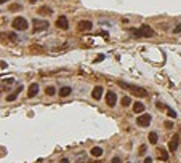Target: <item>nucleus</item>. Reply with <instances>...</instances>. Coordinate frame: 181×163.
I'll use <instances>...</instances> for the list:
<instances>
[{"mask_svg":"<svg viewBox=\"0 0 181 163\" xmlns=\"http://www.w3.org/2000/svg\"><path fill=\"white\" fill-rule=\"evenodd\" d=\"M128 163H130V161H128Z\"/></svg>","mask_w":181,"mask_h":163,"instance_id":"32","label":"nucleus"},{"mask_svg":"<svg viewBox=\"0 0 181 163\" xmlns=\"http://www.w3.org/2000/svg\"><path fill=\"white\" fill-rule=\"evenodd\" d=\"M37 94H39V85L32 83L29 86V90H27V96H29V98H34V96H37Z\"/></svg>","mask_w":181,"mask_h":163,"instance_id":"10","label":"nucleus"},{"mask_svg":"<svg viewBox=\"0 0 181 163\" xmlns=\"http://www.w3.org/2000/svg\"><path fill=\"white\" fill-rule=\"evenodd\" d=\"M61 163H69V160L68 158H63V160H61Z\"/></svg>","mask_w":181,"mask_h":163,"instance_id":"30","label":"nucleus"},{"mask_svg":"<svg viewBox=\"0 0 181 163\" xmlns=\"http://www.w3.org/2000/svg\"><path fill=\"white\" fill-rule=\"evenodd\" d=\"M56 27L58 29H63V30H68L69 29V21L66 16H59L56 19Z\"/></svg>","mask_w":181,"mask_h":163,"instance_id":"6","label":"nucleus"},{"mask_svg":"<svg viewBox=\"0 0 181 163\" xmlns=\"http://www.w3.org/2000/svg\"><path fill=\"white\" fill-rule=\"evenodd\" d=\"M90 154H91L93 157H101V155H103V149L96 146V147H93V149L90 150Z\"/></svg>","mask_w":181,"mask_h":163,"instance_id":"15","label":"nucleus"},{"mask_svg":"<svg viewBox=\"0 0 181 163\" xmlns=\"http://www.w3.org/2000/svg\"><path fill=\"white\" fill-rule=\"evenodd\" d=\"M5 2H8V0H0V3H2V5H3Z\"/></svg>","mask_w":181,"mask_h":163,"instance_id":"31","label":"nucleus"},{"mask_svg":"<svg viewBox=\"0 0 181 163\" xmlns=\"http://www.w3.org/2000/svg\"><path fill=\"white\" fill-rule=\"evenodd\" d=\"M91 27H93L91 21H80L79 26H77V29H79L80 32H88V30H91Z\"/></svg>","mask_w":181,"mask_h":163,"instance_id":"8","label":"nucleus"},{"mask_svg":"<svg viewBox=\"0 0 181 163\" xmlns=\"http://www.w3.org/2000/svg\"><path fill=\"white\" fill-rule=\"evenodd\" d=\"M45 93L48 94V96H53L56 93V90H55V86H46L45 88Z\"/></svg>","mask_w":181,"mask_h":163,"instance_id":"20","label":"nucleus"},{"mask_svg":"<svg viewBox=\"0 0 181 163\" xmlns=\"http://www.w3.org/2000/svg\"><path fill=\"white\" fill-rule=\"evenodd\" d=\"M167 114H168V117H172V118L176 117V112H175L173 109H168V107H167Z\"/></svg>","mask_w":181,"mask_h":163,"instance_id":"21","label":"nucleus"},{"mask_svg":"<svg viewBox=\"0 0 181 163\" xmlns=\"http://www.w3.org/2000/svg\"><path fill=\"white\" fill-rule=\"evenodd\" d=\"M132 34L135 35V37H144V38L154 37V35H156L152 27H149V26H141L139 29H132Z\"/></svg>","mask_w":181,"mask_h":163,"instance_id":"2","label":"nucleus"},{"mask_svg":"<svg viewBox=\"0 0 181 163\" xmlns=\"http://www.w3.org/2000/svg\"><path fill=\"white\" fill-rule=\"evenodd\" d=\"M21 90H23V86L19 85V88H18L16 91H13V93L10 94V96H7V101H8V103H13V101H16V98H18V94L21 93Z\"/></svg>","mask_w":181,"mask_h":163,"instance_id":"12","label":"nucleus"},{"mask_svg":"<svg viewBox=\"0 0 181 163\" xmlns=\"http://www.w3.org/2000/svg\"><path fill=\"white\" fill-rule=\"evenodd\" d=\"M151 120H152V117L149 114H143V115H139L136 118V125L141 126V128H146L148 125H151Z\"/></svg>","mask_w":181,"mask_h":163,"instance_id":"5","label":"nucleus"},{"mask_svg":"<svg viewBox=\"0 0 181 163\" xmlns=\"http://www.w3.org/2000/svg\"><path fill=\"white\" fill-rule=\"evenodd\" d=\"M117 103V94L114 93V91H109V93L106 94V104L109 106V107H114Z\"/></svg>","mask_w":181,"mask_h":163,"instance_id":"7","label":"nucleus"},{"mask_svg":"<svg viewBox=\"0 0 181 163\" xmlns=\"http://www.w3.org/2000/svg\"><path fill=\"white\" fill-rule=\"evenodd\" d=\"M111 163H120V158H119V157H114Z\"/></svg>","mask_w":181,"mask_h":163,"instance_id":"27","label":"nucleus"},{"mask_svg":"<svg viewBox=\"0 0 181 163\" xmlns=\"http://www.w3.org/2000/svg\"><path fill=\"white\" fill-rule=\"evenodd\" d=\"M144 152H146V146H141V147H139V154H144Z\"/></svg>","mask_w":181,"mask_h":163,"instance_id":"24","label":"nucleus"},{"mask_svg":"<svg viewBox=\"0 0 181 163\" xmlns=\"http://www.w3.org/2000/svg\"><path fill=\"white\" fill-rule=\"evenodd\" d=\"M117 85L123 90H128L130 93L139 96V98H146L148 96V91L143 88V86H136V85H132V83H127V82H117Z\"/></svg>","mask_w":181,"mask_h":163,"instance_id":"1","label":"nucleus"},{"mask_svg":"<svg viewBox=\"0 0 181 163\" xmlns=\"http://www.w3.org/2000/svg\"><path fill=\"white\" fill-rule=\"evenodd\" d=\"M179 32H181V24H178V26L173 29V34H179Z\"/></svg>","mask_w":181,"mask_h":163,"instance_id":"23","label":"nucleus"},{"mask_svg":"<svg viewBox=\"0 0 181 163\" xmlns=\"http://www.w3.org/2000/svg\"><path fill=\"white\" fill-rule=\"evenodd\" d=\"M157 139H159V134L156 133V131L149 133V142H151V144H157Z\"/></svg>","mask_w":181,"mask_h":163,"instance_id":"16","label":"nucleus"},{"mask_svg":"<svg viewBox=\"0 0 181 163\" xmlns=\"http://www.w3.org/2000/svg\"><path fill=\"white\" fill-rule=\"evenodd\" d=\"M11 26H13L14 30H27L29 29V23H27V19H26V18L18 16V18L13 19Z\"/></svg>","mask_w":181,"mask_h":163,"instance_id":"3","label":"nucleus"},{"mask_svg":"<svg viewBox=\"0 0 181 163\" xmlns=\"http://www.w3.org/2000/svg\"><path fill=\"white\" fill-rule=\"evenodd\" d=\"M159 157H160V160L167 161V160H168V154H167V150H164V149H159Z\"/></svg>","mask_w":181,"mask_h":163,"instance_id":"17","label":"nucleus"},{"mask_svg":"<svg viewBox=\"0 0 181 163\" xmlns=\"http://www.w3.org/2000/svg\"><path fill=\"white\" fill-rule=\"evenodd\" d=\"M144 104L143 103H135V106H133V110H135V114H141V112H144Z\"/></svg>","mask_w":181,"mask_h":163,"instance_id":"14","label":"nucleus"},{"mask_svg":"<svg viewBox=\"0 0 181 163\" xmlns=\"http://www.w3.org/2000/svg\"><path fill=\"white\" fill-rule=\"evenodd\" d=\"M156 106H157V109H159V110H160V109H162V110H167V106H165V104H162L160 101H157V103H156Z\"/></svg>","mask_w":181,"mask_h":163,"instance_id":"22","label":"nucleus"},{"mask_svg":"<svg viewBox=\"0 0 181 163\" xmlns=\"http://www.w3.org/2000/svg\"><path fill=\"white\" fill-rule=\"evenodd\" d=\"M178 144H179V134H176V136H175L172 141H170V144H168V149L172 150V152H175V150L178 149Z\"/></svg>","mask_w":181,"mask_h":163,"instance_id":"11","label":"nucleus"},{"mask_svg":"<svg viewBox=\"0 0 181 163\" xmlns=\"http://www.w3.org/2000/svg\"><path fill=\"white\" fill-rule=\"evenodd\" d=\"M3 82H5V83H8V85H11V83H13L14 80H13V78H5Z\"/></svg>","mask_w":181,"mask_h":163,"instance_id":"25","label":"nucleus"},{"mask_svg":"<svg viewBox=\"0 0 181 163\" xmlns=\"http://www.w3.org/2000/svg\"><path fill=\"white\" fill-rule=\"evenodd\" d=\"M72 93V90H71V86H63V88H61L59 90V96H61V98H66V96H69Z\"/></svg>","mask_w":181,"mask_h":163,"instance_id":"13","label":"nucleus"},{"mask_svg":"<svg viewBox=\"0 0 181 163\" xmlns=\"http://www.w3.org/2000/svg\"><path fill=\"white\" fill-rule=\"evenodd\" d=\"M39 13H40V14H51V8L42 7V8H39Z\"/></svg>","mask_w":181,"mask_h":163,"instance_id":"19","label":"nucleus"},{"mask_svg":"<svg viewBox=\"0 0 181 163\" xmlns=\"http://www.w3.org/2000/svg\"><path fill=\"white\" fill-rule=\"evenodd\" d=\"M32 27H34V32H42V30L48 29V21H45V19H34Z\"/></svg>","mask_w":181,"mask_h":163,"instance_id":"4","label":"nucleus"},{"mask_svg":"<svg viewBox=\"0 0 181 163\" xmlns=\"http://www.w3.org/2000/svg\"><path fill=\"white\" fill-rule=\"evenodd\" d=\"M103 91H104V90H103V86H100V85H98V86H95V88H93V91H91V98L93 99H101V96H103Z\"/></svg>","mask_w":181,"mask_h":163,"instance_id":"9","label":"nucleus"},{"mask_svg":"<svg viewBox=\"0 0 181 163\" xmlns=\"http://www.w3.org/2000/svg\"><path fill=\"white\" fill-rule=\"evenodd\" d=\"M143 163H152V158L151 157H146V158H144V161Z\"/></svg>","mask_w":181,"mask_h":163,"instance_id":"26","label":"nucleus"},{"mask_svg":"<svg viewBox=\"0 0 181 163\" xmlns=\"http://www.w3.org/2000/svg\"><path fill=\"white\" fill-rule=\"evenodd\" d=\"M130 104H132V98H130V96H123V98H122V106H123V107H128Z\"/></svg>","mask_w":181,"mask_h":163,"instance_id":"18","label":"nucleus"},{"mask_svg":"<svg viewBox=\"0 0 181 163\" xmlns=\"http://www.w3.org/2000/svg\"><path fill=\"white\" fill-rule=\"evenodd\" d=\"M103 59H104V54H100V58L95 59V63H100V61H103Z\"/></svg>","mask_w":181,"mask_h":163,"instance_id":"28","label":"nucleus"},{"mask_svg":"<svg viewBox=\"0 0 181 163\" xmlns=\"http://www.w3.org/2000/svg\"><path fill=\"white\" fill-rule=\"evenodd\" d=\"M165 126H167V128H172L173 123H172V121H167V123H165Z\"/></svg>","mask_w":181,"mask_h":163,"instance_id":"29","label":"nucleus"}]
</instances>
